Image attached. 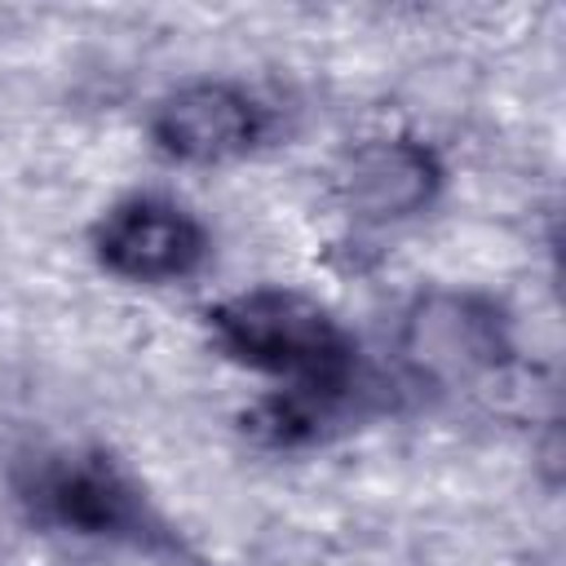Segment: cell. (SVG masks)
<instances>
[{
  "instance_id": "obj_4",
  "label": "cell",
  "mask_w": 566,
  "mask_h": 566,
  "mask_svg": "<svg viewBox=\"0 0 566 566\" xmlns=\"http://www.w3.org/2000/svg\"><path fill=\"white\" fill-rule=\"evenodd\" d=\"M102 256L128 279H168L199 256V230L168 203H128L102 230Z\"/></svg>"
},
{
  "instance_id": "obj_2",
  "label": "cell",
  "mask_w": 566,
  "mask_h": 566,
  "mask_svg": "<svg viewBox=\"0 0 566 566\" xmlns=\"http://www.w3.org/2000/svg\"><path fill=\"white\" fill-rule=\"evenodd\" d=\"M500 349V323L469 296H429L407 318V354L433 376L486 371Z\"/></svg>"
},
{
  "instance_id": "obj_3",
  "label": "cell",
  "mask_w": 566,
  "mask_h": 566,
  "mask_svg": "<svg viewBox=\"0 0 566 566\" xmlns=\"http://www.w3.org/2000/svg\"><path fill=\"white\" fill-rule=\"evenodd\" d=\"M159 142L181 159H226L256 133L252 102L226 84H190L159 106Z\"/></svg>"
},
{
  "instance_id": "obj_1",
  "label": "cell",
  "mask_w": 566,
  "mask_h": 566,
  "mask_svg": "<svg viewBox=\"0 0 566 566\" xmlns=\"http://www.w3.org/2000/svg\"><path fill=\"white\" fill-rule=\"evenodd\" d=\"M217 327L234 354L256 367L332 385L345 367V340L336 323L292 292H252L217 314Z\"/></svg>"
},
{
  "instance_id": "obj_6",
  "label": "cell",
  "mask_w": 566,
  "mask_h": 566,
  "mask_svg": "<svg viewBox=\"0 0 566 566\" xmlns=\"http://www.w3.org/2000/svg\"><path fill=\"white\" fill-rule=\"evenodd\" d=\"M49 500L57 509V517L88 526V531H106L119 526L128 517V491L102 473V469H66L49 482Z\"/></svg>"
},
{
  "instance_id": "obj_5",
  "label": "cell",
  "mask_w": 566,
  "mask_h": 566,
  "mask_svg": "<svg viewBox=\"0 0 566 566\" xmlns=\"http://www.w3.org/2000/svg\"><path fill=\"white\" fill-rule=\"evenodd\" d=\"M433 159L416 142H371L349 159L345 195L358 217L389 221L416 212L433 190Z\"/></svg>"
}]
</instances>
